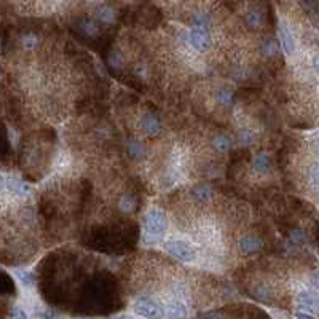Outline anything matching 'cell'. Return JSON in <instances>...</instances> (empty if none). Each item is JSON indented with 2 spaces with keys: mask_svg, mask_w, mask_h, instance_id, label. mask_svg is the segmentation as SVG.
<instances>
[{
  "mask_svg": "<svg viewBox=\"0 0 319 319\" xmlns=\"http://www.w3.org/2000/svg\"><path fill=\"white\" fill-rule=\"evenodd\" d=\"M166 228H168V219L164 216V212L161 209L152 208L146 214V230L149 231V235L160 238V236L166 233Z\"/></svg>",
  "mask_w": 319,
  "mask_h": 319,
  "instance_id": "1",
  "label": "cell"
},
{
  "mask_svg": "<svg viewBox=\"0 0 319 319\" xmlns=\"http://www.w3.org/2000/svg\"><path fill=\"white\" fill-rule=\"evenodd\" d=\"M134 311L146 319H163L166 316V310L161 305L149 299H139L134 305Z\"/></svg>",
  "mask_w": 319,
  "mask_h": 319,
  "instance_id": "2",
  "label": "cell"
},
{
  "mask_svg": "<svg viewBox=\"0 0 319 319\" xmlns=\"http://www.w3.org/2000/svg\"><path fill=\"white\" fill-rule=\"evenodd\" d=\"M188 43L190 46L198 51V53H205L212 46V39H211V32L209 29L205 27H192L188 32Z\"/></svg>",
  "mask_w": 319,
  "mask_h": 319,
  "instance_id": "3",
  "label": "cell"
},
{
  "mask_svg": "<svg viewBox=\"0 0 319 319\" xmlns=\"http://www.w3.org/2000/svg\"><path fill=\"white\" fill-rule=\"evenodd\" d=\"M164 249H166L171 255H174L176 258H179L182 262H193L196 258V252L195 249L187 244L185 241H179V240H171L164 244Z\"/></svg>",
  "mask_w": 319,
  "mask_h": 319,
  "instance_id": "4",
  "label": "cell"
},
{
  "mask_svg": "<svg viewBox=\"0 0 319 319\" xmlns=\"http://www.w3.org/2000/svg\"><path fill=\"white\" fill-rule=\"evenodd\" d=\"M139 125H140V128H142V131L150 137H155L161 133V122L153 112H146L142 117H140Z\"/></svg>",
  "mask_w": 319,
  "mask_h": 319,
  "instance_id": "5",
  "label": "cell"
},
{
  "mask_svg": "<svg viewBox=\"0 0 319 319\" xmlns=\"http://www.w3.org/2000/svg\"><path fill=\"white\" fill-rule=\"evenodd\" d=\"M240 249L246 254H255L264 249V241L257 235H244L240 238Z\"/></svg>",
  "mask_w": 319,
  "mask_h": 319,
  "instance_id": "6",
  "label": "cell"
},
{
  "mask_svg": "<svg viewBox=\"0 0 319 319\" xmlns=\"http://www.w3.org/2000/svg\"><path fill=\"white\" fill-rule=\"evenodd\" d=\"M94 19L102 24H113L117 21V11L110 5H98L94 8Z\"/></svg>",
  "mask_w": 319,
  "mask_h": 319,
  "instance_id": "7",
  "label": "cell"
},
{
  "mask_svg": "<svg viewBox=\"0 0 319 319\" xmlns=\"http://www.w3.org/2000/svg\"><path fill=\"white\" fill-rule=\"evenodd\" d=\"M244 21H246V26L252 29V31H258L265 22V16L262 13V10L258 8H249L246 11L244 15Z\"/></svg>",
  "mask_w": 319,
  "mask_h": 319,
  "instance_id": "8",
  "label": "cell"
},
{
  "mask_svg": "<svg viewBox=\"0 0 319 319\" xmlns=\"http://www.w3.org/2000/svg\"><path fill=\"white\" fill-rule=\"evenodd\" d=\"M77 29L80 34H83L85 37H96L99 34V26L96 19H91V18H81L78 22H77Z\"/></svg>",
  "mask_w": 319,
  "mask_h": 319,
  "instance_id": "9",
  "label": "cell"
},
{
  "mask_svg": "<svg viewBox=\"0 0 319 319\" xmlns=\"http://www.w3.org/2000/svg\"><path fill=\"white\" fill-rule=\"evenodd\" d=\"M279 39H281L282 50H284L287 54H292L295 50V40H294V35H292L291 29L286 24H282L279 27Z\"/></svg>",
  "mask_w": 319,
  "mask_h": 319,
  "instance_id": "10",
  "label": "cell"
},
{
  "mask_svg": "<svg viewBox=\"0 0 319 319\" xmlns=\"http://www.w3.org/2000/svg\"><path fill=\"white\" fill-rule=\"evenodd\" d=\"M252 166L257 172H268L271 169V160L268 155H265V153H260V155H257L252 161Z\"/></svg>",
  "mask_w": 319,
  "mask_h": 319,
  "instance_id": "11",
  "label": "cell"
},
{
  "mask_svg": "<svg viewBox=\"0 0 319 319\" xmlns=\"http://www.w3.org/2000/svg\"><path fill=\"white\" fill-rule=\"evenodd\" d=\"M192 195L198 201H209L212 198V188L209 185H195L192 188Z\"/></svg>",
  "mask_w": 319,
  "mask_h": 319,
  "instance_id": "12",
  "label": "cell"
},
{
  "mask_svg": "<svg viewBox=\"0 0 319 319\" xmlns=\"http://www.w3.org/2000/svg\"><path fill=\"white\" fill-rule=\"evenodd\" d=\"M299 302L302 303V306H306V308H319V297L311 292H300L299 294Z\"/></svg>",
  "mask_w": 319,
  "mask_h": 319,
  "instance_id": "13",
  "label": "cell"
},
{
  "mask_svg": "<svg viewBox=\"0 0 319 319\" xmlns=\"http://www.w3.org/2000/svg\"><path fill=\"white\" fill-rule=\"evenodd\" d=\"M252 295L257 299V300H260L264 303H270L271 300H273V294H271V291L265 286V284H258L252 289Z\"/></svg>",
  "mask_w": 319,
  "mask_h": 319,
  "instance_id": "14",
  "label": "cell"
},
{
  "mask_svg": "<svg viewBox=\"0 0 319 319\" xmlns=\"http://www.w3.org/2000/svg\"><path fill=\"white\" fill-rule=\"evenodd\" d=\"M166 314L171 319H179V317H184L187 314V308L181 302H171L169 306L166 308Z\"/></svg>",
  "mask_w": 319,
  "mask_h": 319,
  "instance_id": "15",
  "label": "cell"
},
{
  "mask_svg": "<svg viewBox=\"0 0 319 319\" xmlns=\"http://www.w3.org/2000/svg\"><path fill=\"white\" fill-rule=\"evenodd\" d=\"M287 236H289V241L295 246H299L305 241V233L300 228H291L287 231Z\"/></svg>",
  "mask_w": 319,
  "mask_h": 319,
  "instance_id": "16",
  "label": "cell"
},
{
  "mask_svg": "<svg viewBox=\"0 0 319 319\" xmlns=\"http://www.w3.org/2000/svg\"><path fill=\"white\" fill-rule=\"evenodd\" d=\"M18 276H19L21 282H22V284H24L26 287H29V286L34 284V276H32V273H29V271H19Z\"/></svg>",
  "mask_w": 319,
  "mask_h": 319,
  "instance_id": "17",
  "label": "cell"
},
{
  "mask_svg": "<svg viewBox=\"0 0 319 319\" xmlns=\"http://www.w3.org/2000/svg\"><path fill=\"white\" fill-rule=\"evenodd\" d=\"M11 319H27V314L24 310L21 308H15L13 313H11Z\"/></svg>",
  "mask_w": 319,
  "mask_h": 319,
  "instance_id": "18",
  "label": "cell"
},
{
  "mask_svg": "<svg viewBox=\"0 0 319 319\" xmlns=\"http://www.w3.org/2000/svg\"><path fill=\"white\" fill-rule=\"evenodd\" d=\"M311 282H313V286L316 289H319V271H316V273L311 276Z\"/></svg>",
  "mask_w": 319,
  "mask_h": 319,
  "instance_id": "19",
  "label": "cell"
},
{
  "mask_svg": "<svg viewBox=\"0 0 319 319\" xmlns=\"http://www.w3.org/2000/svg\"><path fill=\"white\" fill-rule=\"evenodd\" d=\"M313 147H314L316 153H317V155H319V136H316V137L313 139Z\"/></svg>",
  "mask_w": 319,
  "mask_h": 319,
  "instance_id": "20",
  "label": "cell"
},
{
  "mask_svg": "<svg viewBox=\"0 0 319 319\" xmlns=\"http://www.w3.org/2000/svg\"><path fill=\"white\" fill-rule=\"evenodd\" d=\"M313 66H314V69L319 72V54L314 56V59H313Z\"/></svg>",
  "mask_w": 319,
  "mask_h": 319,
  "instance_id": "21",
  "label": "cell"
},
{
  "mask_svg": "<svg viewBox=\"0 0 319 319\" xmlns=\"http://www.w3.org/2000/svg\"><path fill=\"white\" fill-rule=\"evenodd\" d=\"M297 317L299 319H313L310 314H306V313H297Z\"/></svg>",
  "mask_w": 319,
  "mask_h": 319,
  "instance_id": "22",
  "label": "cell"
},
{
  "mask_svg": "<svg viewBox=\"0 0 319 319\" xmlns=\"http://www.w3.org/2000/svg\"><path fill=\"white\" fill-rule=\"evenodd\" d=\"M314 235H316V240L319 241V223H317V227H316V231H314Z\"/></svg>",
  "mask_w": 319,
  "mask_h": 319,
  "instance_id": "23",
  "label": "cell"
},
{
  "mask_svg": "<svg viewBox=\"0 0 319 319\" xmlns=\"http://www.w3.org/2000/svg\"><path fill=\"white\" fill-rule=\"evenodd\" d=\"M118 319H129L128 316H120V317H118Z\"/></svg>",
  "mask_w": 319,
  "mask_h": 319,
  "instance_id": "24",
  "label": "cell"
},
{
  "mask_svg": "<svg viewBox=\"0 0 319 319\" xmlns=\"http://www.w3.org/2000/svg\"><path fill=\"white\" fill-rule=\"evenodd\" d=\"M37 319H45V317H42V316H40V317H37Z\"/></svg>",
  "mask_w": 319,
  "mask_h": 319,
  "instance_id": "25",
  "label": "cell"
}]
</instances>
